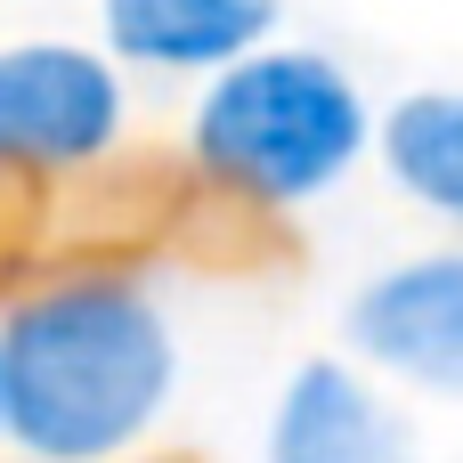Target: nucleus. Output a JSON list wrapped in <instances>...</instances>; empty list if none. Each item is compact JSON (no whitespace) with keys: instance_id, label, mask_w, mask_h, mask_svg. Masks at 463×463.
<instances>
[{"instance_id":"8","label":"nucleus","mask_w":463,"mask_h":463,"mask_svg":"<svg viewBox=\"0 0 463 463\" xmlns=\"http://www.w3.org/2000/svg\"><path fill=\"white\" fill-rule=\"evenodd\" d=\"M0 431H8V350H0Z\"/></svg>"},{"instance_id":"3","label":"nucleus","mask_w":463,"mask_h":463,"mask_svg":"<svg viewBox=\"0 0 463 463\" xmlns=\"http://www.w3.org/2000/svg\"><path fill=\"white\" fill-rule=\"evenodd\" d=\"M342 334L366 374L431 399H463V252H415L366 277Z\"/></svg>"},{"instance_id":"5","label":"nucleus","mask_w":463,"mask_h":463,"mask_svg":"<svg viewBox=\"0 0 463 463\" xmlns=\"http://www.w3.org/2000/svg\"><path fill=\"white\" fill-rule=\"evenodd\" d=\"M269 463H415V431L366 366L309 358L269 415Z\"/></svg>"},{"instance_id":"7","label":"nucleus","mask_w":463,"mask_h":463,"mask_svg":"<svg viewBox=\"0 0 463 463\" xmlns=\"http://www.w3.org/2000/svg\"><path fill=\"white\" fill-rule=\"evenodd\" d=\"M374 146H383L391 179L423 212L463 220V90H415V98H399L374 122Z\"/></svg>"},{"instance_id":"4","label":"nucleus","mask_w":463,"mask_h":463,"mask_svg":"<svg viewBox=\"0 0 463 463\" xmlns=\"http://www.w3.org/2000/svg\"><path fill=\"white\" fill-rule=\"evenodd\" d=\"M122 130V81L65 41L0 49V163H90Z\"/></svg>"},{"instance_id":"2","label":"nucleus","mask_w":463,"mask_h":463,"mask_svg":"<svg viewBox=\"0 0 463 463\" xmlns=\"http://www.w3.org/2000/svg\"><path fill=\"white\" fill-rule=\"evenodd\" d=\"M374 146L358 81L317 49H252L212 73L195 106V155L252 203H309Z\"/></svg>"},{"instance_id":"1","label":"nucleus","mask_w":463,"mask_h":463,"mask_svg":"<svg viewBox=\"0 0 463 463\" xmlns=\"http://www.w3.org/2000/svg\"><path fill=\"white\" fill-rule=\"evenodd\" d=\"M8 350V431L41 463L122 456L171 399V326L146 293L81 277L24 301L0 334Z\"/></svg>"},{"instance_id":"6","label":"nucleus","mask_w":463,"mask_h":463,"mask_svg":"<svg viewBox=\"0 0 463 463\" xmlns=\"http://www.w3.org/2000/svg\"><path fill=\"white\" fill-rule=\"evenodd\" d=\"M277 0H106V41L163 73H220L260 49Z\"/></svg>"}]
</instances>
